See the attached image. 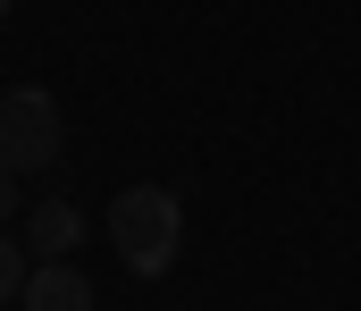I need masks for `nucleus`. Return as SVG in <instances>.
I'll list each match as a JSON object with an SVG mask.
<instances>
[{"label": "nucleus", "instance_id": "f257e3e1", "mask_svg": "<svg viewBox=\"0 0 361 311\" xmlns=\"http://www.w3.org/2000/svg\"><path fill=\"white\" fill-rule=\"evenodd\" d=\"M109 244H118V261L135 278H169L185 252V202L169 185H126L109 202Z\"/></svg>", "mask_w": 361, "mask_h": 311}, {"label": "nucleus", "instance_id": "f03ea898", "mask_svg": "<svg viewBox=\"0 0 361 311\" xmlns=\"http://www.w3.org/2000/svg\"><path fill=\"white\" fill-rule=\"evenodd\" d=\"M59 135L68 126H59V102L42 85H8L0 93V169H17V177L25 169H51L59 160Z\"/></svg>", "mask_w": 361, "mask_h": 311}, {"label": "nucleus", "instance_id": "7ed1b4c3", "mask_svg": "<svg viewBox=\"0 0 361 311\" xmlns=\"http://www.w3.org/2000/svg\"><path fill=\"white\" fill-rule=\"evenodd\" d=\"M17 303H25V311H92V278L76 269V261H42V269L25 278Z\"/></svg>", "mask_w": 361, "mask_h": 311}, {"label": "nucleus", "instance_id": "20e7f679", "mask_svg": "<svg viewBox=\"0 0 361 311\" xmlns=\"http://www.w3.org/2000/svg\"><path fill=\"white\" fill-rule=\"evenodd\" d=\"M25 244H34L42 261H76V244H85V210H76V202H34Z\"/></svg>", "mask_w": 361, "mask_h": 311}, {"label": "nucleus", "instance_id": "39448f33", "mask_svg": "<svg viewBox=\"0 0 361 311\" xmlns=\"http://www.w3.org/2000/svg\"><path fill=\"white\" fill-rule=\"evenodd\" d=\"M25 278H34V269H25V252L0 236V303H8V295H25Z\"/></svg>", "mask_w": 361, "mask_h": 311}, {"label": "nucleus", "instance_id": "423d86ee", "mask_svg": "<svg viewBox=\"0 0 361 311\" xmlns=\"http://www.w3.org/2000/svg\"><path fill=\"white\" fill-rule=\"evenodd\" d=\"M8 210H17V169H0V227H8Z\"/></svg>", "mask_w": 361, "mask_h": 311}, {"label": "nucleus", "instance_id": "0eeeda50", "mask_svg": "<svg viewBox=\"0 0 361 311\" xmlns=\"http://www.w3.org/2000/svg\"><path fill=\"white\" fill-rule=\"evenodd\" d=\"M8 8H17V0H0V17H8Z\"/></svg>", "mask_w": 361, "mask_h": 311}]
</instances>
